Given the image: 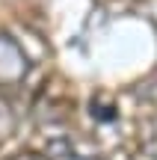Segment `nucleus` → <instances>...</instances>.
I'll use <instances>...</instances> for the list:
<instances>
[{"mask_svg": "<svg viewBox=\"0 0 157 160\" xmlns=\"http://www.w3.org/2000/svg\"><path fill=\"white\" fill-rule=\"evenodd\" d=\"M30 71L24 48L12 36H0V86H18Z\"/></svg>", "mask_w": 157, "mask_h": 160, "instance_id": "f257e3e1", "label": "nucleus"}, {"mask_svg": "<svg viewBox=\"0 0 157 160\" xmlns=\"http://www.w3.org/2000/svg\"><path fill=\"white\" fill-rule=\"evenodd\" d=\"M42 154H45L47 160H98V157H89V154H83V151H77L74 145H71L68 139H62V137L51 139Z\"/></svg>", "mask_w": 157, "mask_h": 160, "instance_id": "f03ea898", "label": "nucleus"}, {"mask_svg": "<svg viewBox=\"0 0 157 160\" xmlns=\"http://www.w3.org/2000/svg\"><path fill=\"white\" fill-rule=\"evenodd\" d=\"M9 160H47L45 154H39V151H21V154L9 157Z\"/></svg>", "mask_w": 157, "mask_h": 160, "instance_id": "7ed1b4c3", "label": "nucleus"}]
</instances>
